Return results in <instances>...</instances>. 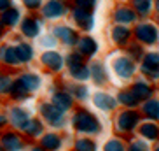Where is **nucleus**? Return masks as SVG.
Instances as JSON below:
<instances>
[{"mask_svg": "<svg viewBox=\"0 0 159 151\" xmlns=\"http://www.w3.org/2000/svg\"><path fill=\"white\" fill-rule=\"evenodd\" d=\"M74 127L79 132L84 134H96L100 130V123L93 114H89L88 111H79L74 116Z\"/></svg>", "mask_w": 159, "mask_h": 151, "instance_id": "f257e3e1", "label": "nucleus"}, {"mask_svg": "<svg viewBox=\"0 0 159 151\" xmlns=\"http://www.w3.org/2000/svg\"><path fill=\"white\" fill-rule=\"evenodd\" d=\"M136 37L140 39V41H143L145 44H154L159 35H157L156 27H152V25H149V23H143L136 28Z\"/></svg>", "mask_w": 159, "mask_h": 151, "instance_id": "f03ea898", "label": "nucleus"}, {"mask_svg": "<svg viewBox=\"0 0 159 151\" xmlns=\"http://www.w3.org/2000/svg\"><path fill=\"white\" fill-rule=\"evenodd\" d=\"M42 114L47 121L54 125V127H61L63 125V114L61 109H58L56 105H42Z\"/></svg>", "mask_w": 159, "mask_h": 151, "instance_id": "7ed1b4c3", "label": "nucleus"}, {"mask_svg": "<svg viewBox=\"0 0 159 151\" xmlns=\"http://www.w3.org/2000/svg\"><path fill=\"white\" fill-rule=\"evenodd\" d=\"M142 71L145 74H149L150 77H157L159 76V53H150V55L145 56Z\"/></svg>", "mask_w": 159, "mask_h": 151, "instance_id": "20e7f679", "label": "nucleus"}, {"mask_svg": "<svg viewBox=\"0 0 159 151\" xmlns=\"http://www.w3.org/2000/svg\"><path fill=\"white\" fill-rule=\"evenodd\" d=\"M114 69H116L117 76H121V77H129L135 71V67H133V61L126 60V58H119V60L114 61Z\"/></svg>", "mask_w": 159, "mask_h": 151, "instance_id": "39448f33", "label": "nucleus"}, {"mask_svg": "<svg viewBox=\"0 0 159 151\" xmlns=\"http://www.w3.org/2000/svg\"><path fill=\"white\" fill-rule=\"evenodd\" d=\"M138 119L140 118H138V114L136 113H122L121 118H119V128L129 132V130H133V128L136 127Z\"/></svg>", "mask_w": 159, "mask_h": 151, "instance_id": "423d86ee", "label": "nucleus"}, {"mask_svg": "<svg viewBox=\"0 0 159 151\" xmlns=\"http://www.w3.org/2000/svg\"><path fill=\"white\" fill-rule=\"evenodd\" d=\"M74 18L84 30H89L93 27V16L89 14V11H86V9H80L79 7V9L74 12Z\"/></svg>", "mask_w": 159, "mask_h": 151, "instance_id": "0eeeda50", "label": "nucleus"}, {"mask_svg": "<svg viewBox=\"0 0 159 151\" xmlns=\"http://www.w3.org/2000/svg\"><path fill=\"white\" fill-rule=\"evenodd\" d=\"M11 116H12V123H14L16 127H19V128H25L26 125H28V121H30L28 113H26L25 109H19V107L12 109V111H11Z\"/></svg>", "mask_w": 159, "mask_h": 151, "instance_id": "6e6552de", "label": "nucleus"}, {"mask_svg": "<svg viewBox=\"0 0 159 151\" xmlns=\"http://www.w3.org/2000/svg\"><path fill=\"white\" fill-rule=\"evenodd\" d=\"M42 61L47 67H51L52 71H60L61 67H63V58H61V55H58V53H54V51L46 53L42 56Z\"/></svg>", "mask_w": 159, "mask_h": 151, "instance_id": "1a4fd4ad", "label": "nucleus"}, {"mask_svg": "<svg viewBox=\"0 0 159 151\" xmlns=\"http://www.w3.org/2000/svg\"><path fill=\"white\" fill-rule=\"evenodd\" d=\"M94 104L98 105L100 109H103V111H108V109L116 107L117 100L112 99V97L107 95V93H96L94 95Z\"/></svg>", "mask_w": 159, "mask_h": 151, "instance_id": "9d476101", "label": "nucleus"}, {"mask_svg": "<svg viewBox=\"0 0 159 151\" xmlns=\"http://www.w3.org/2000/svg\"><path fill=\"white\" fill-rule=\"evenodd\" d=\"M63 12H65L63 4H61V2H56V0L49 2V4L44 7V14H46L47 18H58V16H61Z\"/></svg>", "mask_w": 159, "mask_h": 151, "instance_id": "9b49d317", "label": "nucleus"}, {"mask_svg": "<svg viewBox=\"0 0 159 151\" xmlns=\"http://www.w3.org/2000/svg\"><path fill=\"white\" fill-rule=\"evenodd\" d=\"M21 86H23L26 91H33L37 90L39 86H40V79H39V76H33V74H25L21 79H19Z\"/></svg>", "mask_w": 159, "mask_h": 151, "instance_id": "f8f14e48", "label": "nucleus"}, {"mask_svg": "<svg viewBox=\"0 0 159 151\" xmlns=\"http://www.w3.org/2000/svg\"><path fill=\"white\" fill-rule=\"evenodd\" d=\"M2 144H4V149H7V151L21 149V141H19V137L16 134H7V135H4Z\"/></svg>", "mask_w": 159, "mask_h": 151, "instance_id": "ddd939ff", "label": "nucleus"}, {"mask_svg": "<svg viewBox=\"0 0 159 151\" xmlns=\"http://www.w3.org/2000/svg\"><path fill=\"white\" fill-rule=\"evenodd\" d=\"M56 35L63 41L65 44H75V41H77V35H75V32L74 30H70V28H66V27H58L56 30Z\"/></svg>", "mask_w": 159, "mask_h": 151, "instance_id": "4468645a", "label": "nucleus"}, {"mask_svg": "<svg viewBox=\"0 0 159 151\" xmlns=\"http://www.w3.org/2000/svg\"><path fill=\"white\" fill-rule=\"evenodd\" d=\"M114 18H116V21H119V23H131V21H135V19H136V14L131 9L121 7V9L116 11Z\"/></svg>", "mask_w": 159, "mask_h": 151, "instance_id": "2eb2a0df", "label": "nucleus"}, {"mask_svg": "<svg viewBox=\"0 0 159 151\" xmlns=\"http://www.w3.org/2000/svg\"><path fill=\"white\" fill-rule=\"evenodd\" d=\"M21 28H23L25 35H28V37H35V35L39 33V30H40V25H39V21L28 18V19H25V21H23Z\"/></svg>", "mask_w": 159, "mask_h": 151, "instance_id": "dca6fc26", "label": "nucleus"}, {"mask_svg": "<svg viewBox=\"0 0 159 151\" xmlns=\"http://www.w3.org/2000/svg\"><path fill=\"white\" fill-rule=\"evenodd\" d=\"M54 105L58 109H61V111H65V109H68L72 105V97L68 93H65V91L56 93L54 95Z\"/></svg>", "mask_w": 159, "mask_h": 151, "instance_id": "f3484780", "label": "nucleus"}, {"mask_svg": "<svg viewBox=\"0 0 159 151\" xmlns=\"http://www.w3.org/2000/svg\"><path fill=\"white\" fill-rule=\"evenodd\" d=\"M79 51L84 53V55H94V53H96V42H94L93 39L84 37L79 42Z\"/></svg>", "mask_w": 159, "mask_h": 151, "instance_id": "a211bd4d", "label": "nucleus"}, {"mask_svg": "<svg viewBox=\"0 0 159 151\" xmlns=\"http://www.w3.org/2000/svg\"><path fill=\"white\" fill-rule=\"evenodd\" d=\"M89 72H91V76H93L94 83H103L105 81V71H103V65L102 63H93L91 65V69H89Z\"/></svg>", "mask_w": 159, "mask_h": 151, "instance_id": "6ab92c4d", "label": "nucleus"}, {"mask_svg": "<svg viewBox=\"0 0 159 151\" xmlns=\"http://www.w3.org/2000/svg\"><path fill=\"white\" fill-rule=\"evenodd\" d=\"M16 55H18L19 61H28L30 58H32L33 51H32V47L26 46V44H19V46L16 47Z\"/></svg>", "mask_w": 159, "mask_h": 151, "instance_id": "aec40b11", "label": "nucleus"}, {"mask_svg": "<svg viewBox=\"0 0 159 151\" xmlns=\"http://www.w3.org/2000/svg\"><path fill=\"white\" fill-rule=\"evenodd\" d=\"M143 111H145V114H147L149 118L157 119L159 118V102H156V100L147 102V104L143 105Z\"/></svg>", "mask_w": 159, "mask_h": 151, "instance_id": "412c9836", "label": "nucleus"}, {"mask_svg": "<svg viewBox=\"0 0 159 151\" xmlns=\"http://www.w3.org/2000/svg\"><path fill=\"white\" fill-rule=\"evenodd\" d=\"M140 132H142V135H145L147 139H156V137L159 135V128L156 127V125H152V123H145V125H142Z\"/></svg>", "mask_w": 159, "mask_h": 151, "instance_id": "4be33fe9", "label": "nucleus"}, {"mask_svg": "<svg viewBox=\"0 0 159 151\" xmlns=\"http://www.w3.org/2000/svg\"><path fill=\"white\" fill-rule=\"evenodd\" d=\"M42 146L47 148V149H58V146H60V137L54 135V134H47L42 139Z\"/></svg>", "mask_w": 159, "mask_h": 151, "instance_id": "5701e85b", "label": "nucleus"}, {"mask_svg": "<svg viewBox=\"0 0 159 151\" xmlns=\"http://www.w3.org/2000/svg\"><path fill=\"white\" fill-rule=\"evenodd\" d=\"M131 91H133L138 99H147V97H150V88L145 85V83H136Z\"/></svg>", "mask_w": 159, "mask_h": 151, "instance_id": "b1692460", "label": "nucleus"}, {"mask_svg": "<svg viewBox=\"0 0 159 151\" xmlns=\"http://www.w3.org/2000/svg\"><path fill=\"white\" fill-rule=\"evenodd\" d=\"M19 19V11L18 9H5L4 12V18H2V21H4L5 25H14L16 21Z\"/></svg>", "mask_w": 159, "mask_h": 151, "instance_id": "393cba45", "label": "nucleus"}, {"mask_svg": "<svg viewBox=\"0 0 159 151\" xmlns=\"http://www.w3.org/2000/svg\"><path fill=\"white\" fill-rule=\"evenodd\" d=\"M129 39V30L122 28V27H117L116 30H114V41H116L117 44H124Z\"/></svg>", "mask_w": 159, "mask_h": 151, "instance_id": "a878e982", "label": "nucleus"}, {"mask_svg": "<svg viewBox=\"0 0 159 151\" xmlns=\"http://www.w3.org/2000/svg\"><path fill=\"white\" fill-rule=\"evenodd\" d=\"M72 69V74H74V77H77V79H88L89 76H91V72H89V69L82 63V65H77V67H70Z\"/></svg>", "mask_w": 159, "mask_h": 151, "instance_id": "bb28decb", "label": "nucleus"}, {"mask_svg": "<svg viewBox=\"0 0 159 151\" xmlns=\"http://www.w3.org/2000/svg\"><path fill=\"white\" fill-rule=\"evenodd\" d=\"M25 130H26V134H30V135H39V134L42 132V125H40L39 119H30L28 125L25 127Z\"/></svg>", "mask_w": 159, "mask_h": 151, "instance_id": "cd10ccee", "label": "nucleus"}, {"mask_svg": "<svg viewBox=\"0 0 159 151\" xmlns=\"http://www.w3.org/2000/svg\"><path fill=\"white\" fill-rule=\"evenodd\" d=\"M119 100H121L122 104H126V105H136L138 97H136L133 91H122V93L119 95Z\"/></svg>", "mask_w": 159, "mask_h": 151, "instance_id": "c85d7f7f", "label": "nucleus"}, {"mask_svg": "<svg viewBox=\"0 0 159 151\" xmlns=\"http://www.w3.org/2000/svg\"><path fill=\"white\" fill-rule=\"evenodd\" d=\"M4 60L7 61V63H11V65H14V63H18V55H16V47H7L4 51Z\"/></svg>", "mask_w": 159, "mask_h": 151, "instance_id": "c756f323", "label": "nucleus"}, {"mask_svg": "<svg viewBox=\"0 0 159 151\" xmlns=\"http://www.w3.org/2000/svg\"><path fill=\"white\" fill-rule=\"evenodd\" d=\"M75 149L77 151H94V144L91 141H86V139H82V141H77V144H75Z\"/></svg>", "mask_w": 159, "mask_h": 151, "instance_id": "7c9ffc66", "label": "nucleus"}, {"mask_svg": "<svg viewBox=\"0 0 159 151\" xmlns=\"http://www.w3.org/2000/svg\"><path fill=\"white\" fill-rule=\"evenodd\" d=\"M136 9L142 14H147L150 11V0H136Z\"/></svg>", "mask_w": 159, "mask_h": 151, "instance_id": "2f4dec72", "label": "nucleus"}, {"mask_svg": "<svg viewBox=\"0 0 159 151\" xmlns=\"http://www.w3.org/2000/svg\"><path fill=\"white\" fill-rule=\"evenodd\" d=\"M12 90V83L7 76L0 77V93H5V91H11Z\"/></svg>", "mask_w": 159, "mask_h": 151, "instance_id": "473e14b6", "label": "nucleus"}, {"mask_svg": "<svg viewBox=\"0 0 159 151\" xmlns=\"http://www.w3.org/2000/svg\"><path fill=\"white\" fill-rule=\"evenodd\" d=\"M105 151H124V146H122L121 141H110V142H107Z\"/></svg>", "mask_w": 159, "mask_h": 151, "instance_id": "72a5a7b5", "label": "nucleus"}, {"mask_svg": "<svg viewBox=\"0 0 159 151\" xmlns=\"http://www.w3.org/2000/svg\"><path fill=\"white\" fill-rule=\"evenodd\" d=\"M77 5H79L80 9L89 11V9H91V7L94 5V0H77Z\"/></svg>", "mask_w": 159, "mask_h": 151, "instance_id": "f704fd0d", "label": "nucleus"}, {"mask_svg": "<svg viewBox=\"0 0 159 151\" xmlns=\"http://www.w3.org/2000/svg\"><path fill=\"white\" fill-rule=\"evenodd\" d=\"M74 93H75V97H77V99H86V97H88V91H86L84 86H79V88H75Z\"/></svg>", "mask_w": 159, "mask_h": 151, "instance_id": "c9c22d12", "label": "nucleus"}, {"mask_svg": "<svg viewBox=\"0 0 159 151\" xmlns=\"http://www.w3.org/2000/svg\"><path fill=\"white\" fill-rule=\"evenodd\" d=\"M129 151H147V146H145V144H142V142H135V144L131 146Z\"/></svg>", "mask_w": 159, "mask_h": 151, "instance_id": "e433bc0d", "label": "nucleus"}, {"mask_svg": "<svg viewBox=\"0 0 159 151\" xmlns=\"http://www.w3.org/2000/svg\"><path fill=\"white\" fill-rule=\"evenodd\" d=\"M25 5H28V7H39L40 5V0H25Z\"/></svg>", "mask_w": 159, "mask_h": 151, "instance_id": "4c0bfd02", "label": "nucleus"}, {"mask_svg": "<svg viewBox=\"0 0 159 151\" xmlns=\"http://www.w3.org/2000/svg\"><path fill=\"white\" fill-rule=\"evenodd\" d=\"M42 44H47V46H54V39L52 37H46V39H42Z\"/></svg>", "mask_w": 159, "mask_h": 151, "instance_id": "58836bf2", "label": "nucleus"}, {"mask_svg": "<svg viewBox=\"0 0 159 151\" xmlns=\"http://www.w3.org/2000/svg\"><path fill=\"white\" fill-rule=\"evenodd\" d=\"M9 0H0V9H9Z\"/></svg>", "mask_w": 159, "mask_h": 151, "instance_id": "ea45409f", "label": "nucleus"}, {"mask_svg": "<svg viewBox=\"0 0 159 151\" xmlns=\"http://www.w3.org/2000/svg\"><path fill=\"white\" fill-rule=\"evenodd\" d=\"M131 49H133V56H135V58L140 56V47H138V46H133Z\"/></svg>", "mask_w": 159, "mask_h": 151, "instance_id": "a19ab883", "label": "nucleus"}, {"mask_svg": "<svg viewBox=\"0 0 159 151\" xmlns=\"http://www.w3.org/2000/svg\"><path fill=\"white\" fill-rule=\"evenodd\" d=\"M4 123H5V118H4V116H0V127H2Z\"/></svg>", "mask_w": 159, "mask_h": 151, "instance_id": "79ce46f5", "label": "nucleus"}, {"mask_svg": "<svg viewBox=\"0 0 159 151\" xmlns=\"http://www.w3.org/2000/svg\"><path fill=\"white\" fill-rule=\"evenodd\" d=\"M2 23H4V21H0V35H2Z\"/></svg>", "mask_w": 159, "mask_h": 151, "instance_id": "37998d69", "label": "nucleus"}, {"mask_svg": "<svg viewBox=\"0 0 159 151\" xmlns=\"http://www.w3.org/2000/svg\"><path fill=\"white\" fill-rule=\"evenodd\" d=\"M156 7H157V11H159V0H157V2H156Z\"/></svg>", "mask_w": 159, "mask_h": 151, "instance_id": "c03bdc74", "label": "nucleus"}, {"mask_svg": "<svg viewBox=\"0 0 159 151\" xmlns=\"http://www.w3.org/2000/svg\"><path fill=\"white\" fill-rule=\"evenodd\" d=\"M32 151H42V149H39V148H35V149H32Z\"/></svg>", "mask_w": 159, "mask_h": 151, "instance_id": "a18cd8bd", "label": "nucleus"}, {"mask_svg": "<svg viewBox=\"0 0 159 151\" xmlns=\"http://www.w3.org/2000/svg\"><path fill=\"white\" fill-rule=\"evenodd\" d=\"M0 151H5V149H4V148H2V146H0Z\"/></svg>", "mask_w": 159, "mask_h": 151, "instance_id": "49530a36", "label": "nucleus"}, {"mask_svg": "<svg viewBox=\"0 0 159 151\" xmlns=\"http://www.w3.org/2000/svg\"><path fill=\"white\" fill-rule=\"evenodd\" d=\"M156 151H159V146H157V149H156Z\"/></svg>", "mask_w": 159, "mask_h": 151, "instance_id": "de8ad7c7", "label": "nucleus"}]
</instances>
